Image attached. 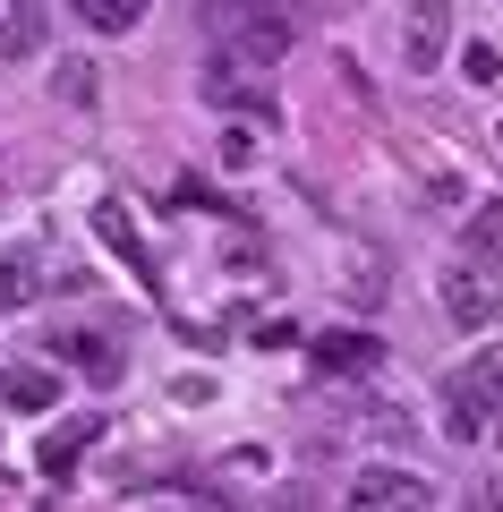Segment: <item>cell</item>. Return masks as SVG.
Listing matches in <instances>:
<instances>
[{
    "label": "cell",
    "instance_id": "6da1fadb",
    "mask_svg": "<svg viewBox=\"0 0 503 512\" xmlns=\"http://www.w3.org/2000/svg\"><path fill=\"white\" fill-rule=\"evenodd\" d=\"M197 26L222 60H248V69H273L290 52V35H299L273 0H197Z\"/></svg>",
    "mask_w": 503,
    "mask_h": 512
},
{
    "label": "cell",
    "instance_id": "7a4b0ae2",
    "mask_svg": "<svg viewBox=\"0 0 503 512\" xmlns=\"http://www.w3.org/2000/svg\"><path fill=\"white\" fill-rule=\"evenodd\" d=\"M444 402H452V436L469 444L503 410V342H486L469 367H452V376H444Z\"/></svg>",
    "mask_w": 503,
    "mask_h": 512
},
{
    "label": "cell",
    "instance_id": "3957f363",
    "mask_svg": "<svg viewBox=\"0 0 503 512\" xmlns=\"http://www.w3.org/2000/svg\"><path fill=\"white\" fill-rule=\"evenodd\" d=\"M342 512H435V487L418 470H401V461H376V470L350 478Z\"/></svg>",
    "mask_w": 503,
    "mask_h": 512
},
{
    "label": "cell",
    "instance_id": "277c9868",
    "mask_svg": "<svg viewBox=\"0 0 503 512\" xmlns=\"http://www.w3.org/2000/svg\"><path fill=\"white\" fill-rule=\"evenodd\" d=\"M435 291H444V316H452V325H495V316H503V274H486V265H469V256L435 282Z\"/></svg>",
    "mask_w": 503,
    "mask_h": 512
},
{
    "label": "cell",
    "instance_id": "5b68a950",
    "mask_svg": "<svg viewBox=\"0 0 503 512\" xmlns=\"http://www.w3.org/2000/svg\"><path fill=\"white\" fill-rule=\"evenodd\" d=\"M205 103H214V111H248V120H273V86H265V69H248V60H222V52H214V69H205Z\"/></svg>",
    "mask_w": 503,
    "mask_h": 512
},
{
    "label": "cell",
    "instance_id": "8992f818",
    "mask_svg": "<svg viewBox=\"0 0 503 512\" xmlns=\"http://www.w3.org/2000/svg\"><path fill=\"white\" fill-rule=\"evenodd\" d=\"M52 359L77 367L86 384H120V342H111L103 325H69V333H52Z\"/></svg>",
    "mask_w": 503,
    "mask_h": 512
},
{
    "label": "cell",
    "instance_id": "52a82bcc",
    "mask_svg": "<svg viewBox=\"0 0 503 512\" xmlns=\"http://www.w3.org/2000/svg\"><path fill=\"white\" fill-rule=\"evenodd\" d=\"M452 43V0H410V26H401V69H444Z\"/></svg>",
    "mask_w": 503,
    "mask_h": 512
},
{
    "label": "cell",
    "instance_id": "ba28073f",
    "mask_svg": "<svg viewBox=\"0 0 503 512\" xmlns=\"http://www.w3.org/2000/svg\"><path fill=\"white\" fill-rule=\"evenodd\" d=\"M307 350H316V367H324V376H367V367L384 359V342H376V333H316Z\"/></svg>",
    "mask_w": 503,
    "mask_h": 512
},
{
    "label": "cell",
    "instance_id": "9c48e42d",
    "mask_svg": "<svg viewBox=\"0 0 503 512\" xmlns=\"http://www.w3.org/2000/svg\"><path fill=\"white\" fill-rule=\"evenodd\" d=\"M43 52V0H9L0 9V69L9 60H35Z\"/></svg>",
    "mask_w": 503,
    "mask_h": 512
},
{
    "label": "cell",
    "instance_id": "30bf717a",
    "mask_svg": "<svg viewBox=\"0 0 503 512\" xmlns=\"http://www.w3.org/2000/svg\"><path fill=\"white\" fill-rule=\"evenodd\" d=\"M26 299H43V256L0 248V308H26Z\"/></svg>",
    "mask_w": 503,
    "mask_h": 512
},
{
    "label": "cell",
    "instance_id": "8fae6325",
    "mask_svg": "<svg viewBox=\"0 0 503 512\" xmlns=\"http://www.w3.org/2000/svg\"><path fill=\"white\" fill-rule=\"evenodd\" d=\"M94 436H103V419H94V410H86V419H69V427H52V436H43V470L69 478V470H77V453H86Z\"/></svg>",
    "mask_w": 503,
    "mask_h": 512
},
{
    "label": "cell",
    "instance_id": "7c38bea8",
    "mask_svg": "<svg viewBox=\"0 0 503 512\" xmlns=\"http://www.w3.org/2000/svg\"><path fill=\"white\" fill-rule=\"evenodd\" d=\"M0 402H9V410H52L60 402V376H43V367H0Z\"/></svg>",
    "mask_w": 503,
    "mask_h": 512
},
{
    "label": "cell",
    "instance_id": "4fadbf2b",
    "mask_svg": "<svg viewBox=\"0 0 503 512\" xmlns=\"http://www.w3.org/2000/svg\"><path fill=\"white\" fill-rule=\"evenodd\" d=\"M94 231H103L111 248H120L128 265H137V282H145V291H154V256H145V239H137V222H128L120 205H94Z\"/></svg>",
    "mask_w": 503,
    "mask_h": 512
},
{
    "label": "cell",
    "instance_id": "5bb4252c",
    "mask_svg": "<svg viewBox=\"0 0 503 512\" xmlns=\"http://www.w3.org/2000/svg\"><path fill=\"white\" fill-rule=\"evenodd\" d=\"M469 265H486V274H503V197L469 214Z\"/></svg>",
    "mask_w": 503,
    "mask_h": 512
},
{
    "label": "cell",
    "instance_id": "9a60e30c",
    "mask_svg": "<svg viewBox=\"0 0 503 512\" xmlns=\"http://www.w3.org/2000/svg\"><path fill=\"white\" fill-rule=\"evenodd\" d=\"M69 9L94 26V35H128V26L145 18V0H69Z\"/></svg>",
    "mask_w": 503,
    "mask_h": 512
},
{
    "label": "cell",
    "instance_id": "2e32d148",
    "mask_svg": "<svg viewBox=\"0 0 503 512\" xmlns=\"http://www.w3.org/2000/svg\"><path fill=\"white\" fill-rule=\"evenodd\" d=\"M461 69H469V86H495V77H503V52H495V43H469Z\"/></svg>",
    "mask_w": 503,
    "mask_h": 512
},
{
    "label": "cell",
    "instance_id": "e0dca14e",
    "mask_svg": "<svg viewBox=\"0 0 503 512\" xmlns=\"http://www.w3.org/2000/svg\"><path fill=\"white\" fill-rule=\"evenodd\" d=\"M495 146H503V128H495Z\"/></svg>",
    "mask_w": 503,
    "mask_h": 512
}]
</instances>
